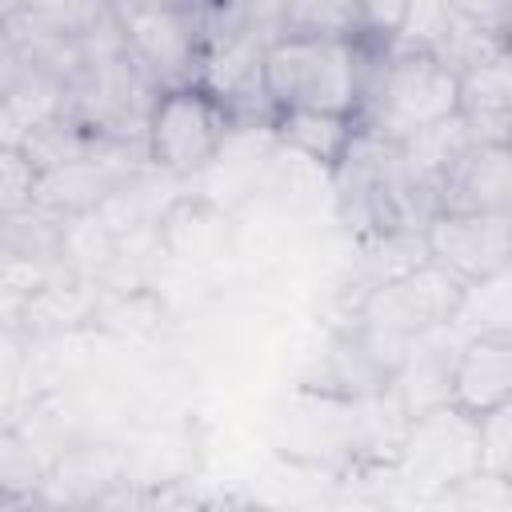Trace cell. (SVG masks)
<instances>
[{
    "instance_id": "11",
    "label": "cell",
    "mask_w": 512,
    "mask_h": 512,
    "mask_svg": "<svg viewBox=\"0 0 512 512\" xmlns=\"http://www.w3.org/2000/svg\"><path fill=\"white\" fill-rule=\"evenodd\" d=\"M272 136L280 144H288L296 156L320 164V168H336L348 148L360 136V120L352 112H320V108H284L272 116Z\"/></svg>"
},
{
    "instance_id": "10",
    "label": "cell",
    "mask_w": 512,
    "mask_h": 512,
    "mask_svg": "<svg viewBox=\"0 0 512 512\" xmlns=\"http://www.w3.org/2000/svg\"><path fill=\"white\" fill-rule=\"evenodd\" d=\"M156 240L184 264H208L232 244V216L212 196H180L156 220Z\"/></svg>"
},
{
    "instance_id": "12",
    "label": "cell",
    "mask_w": 512,
    "mask_h": 512,
    "mask_svg": "<svg viewBox=\"0 0 512 512\" xmlns=\"http://www.w3.org/2000/svg\"><path fill=\"white\" fill-rule=\"evenodd\" d=\"M280 32L300 36H360L356 24V0H284Z\"/></svg>"
},
{
    "instance_id": "4",
    "label": "cell",
    "mask_w": 512,
    "mask_h": 512,
    "mask_svg": "<svg viewBox=\"0 0 512 512\" xmlns=\"http://www.w3.org/2000/svg\"><path fill=\"white\" fill-rule=\"evenodd\" d=\"M464 288H468V280H460L452 268L424 256L416 268L364 292L356 300V320H360V328H368L376 336L412 344L416 336H428V332H440L452 324V316L464 300Z\"/></svg>"
},
{
    "instance_id": "5",
    "label": "cell",
    "mask_w": 512,
    "mask_h": 512,
    "mask_svg": "<svg viewBox=\"0 0 512 512\" xmlns=\"http://www.w3.org/2000/svg\"><path fill=\"white\" fill-rule=\"evenodd\" d=\"M128 56L160 88L192 84L204 48V12L180 8L172 0H132L116 8Z\"/></svg>"
},
{
    "instance_id": "3",
    "label": "cell",
    "mask_w": 512,
    "mask_h": 512,
    "mask_svg": "<svg viewBox=\"0 0 512 512\" xmlns=\"http://www.w3.org/2000/svg\"><path fill=\"white\" fill-rule=\"evenodd\" d=\"M232 128V112L196 80L160 88L144 116V160L168 176H200L224 136Z\"/></svg>"
},
{
    "instance_id": "13",
    "label": "cell",
    "mask_w": 512,
    "mask_h": 512,
    "mask_svg": "<svg viewBox=\"0 0 512 512\" xmlns=\"http://www.w3.org/2000/svg\"><path fill=\"white\" fill-rule=\"evenodd\" d=\"M476 456L480 472L512 480V400L476 416Z\"/></svg>"
},
{
    "instance_id": "23",
    "label": "cell",
    "mask_w": 512,
    "mask_h": 512,
    "mask_svg": "<svg viewBox=\"0 0 512 512\" xmlns=\"http://www.w3.org/2000/svg\"><path fill=\"white\" fill-rule=\"evenodd\" d=\"M0 32H4V12H0Z\"/></svg>"
},
{
    "instance_id": "20",
    "label": "cell",
    "mask_w": 512,
    "mask_h": 512,
    "mask_svg": "<svg viewBox=\"0 0 512 512\" xmlns=\"http://www.w3.org/2000/svg\"><path fill=\"white\" fill-rule=\"evenodd\" d=\"M28 60H24V52L16 48V40L8 36V32H0V100H8L12 96V88L28 76Z\"/></svg>"
},
{
    "instance_id": "9",
    "label": "cell",
    "mask_w": 512,
    "mask_h": 512,
    "mask_svg": "<svg viewBox=\"0 0 512 512\" xmlns=\"http://www.w3.org/2000/svg\"><path fill=\"white\" fill-rule=\"evenodd\" d=\"M512 400V332H472L448 360V404L480 416Z\"/></svg>"
},
{
    "instance_id": "19",
    "label": "cell",
    "mask_w": 512,
    "mask_h": 512,
    "mask_svg": "<svg viewBox=\"0 0 512 512\" xmlns=\"http://www.w3.org/2000/svg\"><path fill=\"white\" fill-rule=\"evenodd\" d=\"M452 16L508 36V0H452Z\"/></svg>"
},
{
    "instance_id": "6",
    "label": "cell",
    "mask_w": 512,
    "mask_h": 512,
    "mask_svg": "<svg viewBox=\"0 0 512 512\" xmlns=\"http://www.w3.org/2000/svg\"><path fill=\"white\" fill-rule=\"evenodd\" d=\"M396 468L428 488L432 496L444 492L448 484L480 472V456H476V416L444 404H432L416 416H408L404 436H400V452H396Z\"/></svg>"
},
{
    "instance_id": "1",
    "label": "cell",
    "mask_w": 512,
    "mask_h": 512,
    "mask_svg": "<svg viewBox=\"0 0 512 512\" xmlns=\"http://www.w3.org/2000/svg\"><path fill=\"white\" fill-rule=\"evenodd\" d=\"M460 112L456 68L428 48H376L356 120L376 140L400 144Z\"/></svg>"
},
{
    "instance_id": "18",
    "label": "cell",
    "mask_w": 512,
    "mask_h": 512,
    "mask_svg": "<svg viewBox=\"0 0 512 512\" xmlns=\"http://www.w3.org/2000/svg\"><path fill=\"white\" fill-rule=\"evenodd\" d=\"M220 12H228L240 24H256V28H276L280 32V12L284 0H216Z\"/></svg>"
},
{
    "instance_id": "22",
    "label": "cell",
    "mask_w": 512,
    "mask_h": 512,
    "mask_svg": "<svg viewBox=\"0 0 512 512\" xmlns=\"http://www.w3.org/2000/svg\"><path fill=\"white\" fill-rule=\"evenodd\" d=\"M0 4H4V12H16V8H28L32 0H0Z\"/></svg>"
},
{
    "instance_id": "2",
    "label": "cell",
    "mask_w": 512,
    "mask_h": 512,
    "mask_svg": "<svg viewBox=\"0 0 512 512\" xmlns=\"http://www.w3.org/2000/svg\"><path fill=\"white\" fill-rule=\"evenodd\" d=\"M380 44L348 36H300L276 32L264 48V96L272 116L284 108L352 112L360 108L364 76Z\"/></svg>"
},
{
    "instance_id": "17",
    "label": "cell",
    "mask_w": 512,
    "mask_h": 512,
    "mask_svg": "<svg viewBox=\"0 0 512 512\" xmlns=\"http://www.w3.org/2000/svg\"><path fill=\"white\" fill-rule=\"evenodd\" d=\"M404 16H408V0H356V24H360V40L392 48L404 32Z\"/></svg>"
},
{
    "instance_id": "16",
    "label": "cell",
    "mask_w": 512,
    "mask_h": 512,
    "mask_svg": "<svg viewBox=\"0 0 512 512\" xmlns=\"http://www.w3.org/2000/svg\"><path fill=\"white\" fill-rule=\"evenodd\" d=\"M452 24V0H408L404 32L392 48H436Z\"/></svg>"
},
{
    "instance_id": "15",
    "label": "cell",
    "mask_w": 512,
    "mask_h": 512,
    "mask_svg": "<svg viewBox=\"0 0 512 512\" xmlns=\"http://www.w3.org/2000/svg\"><path fill=\"white\" fill-rule=\"evenodd\" d=\"M440 504H456V508H484V512H508L512 508V480L492 476V472H472L456 484H448L444 492H436Z\"/></svg>"
},
{
    "instance_id": "7",
    "label": "cell",
    "mask_w": 512,
    "mask_h": 512,
    "mask_svg": "<svg viewBox=\"0 0 512 512\" xmlns=\"http://www.w3.org/2000/svg\"><path fill=\"white\" fill-rule=\"evenodd\" d=\"M420 236L428 260L468 284L504 272L512 260V212H436Z\"/></svg>"
},
{
    "instance_id": "14",
    "label": "cell",
    "mask_w": 512,
    "mask_h": 512,
    "mask_svg": "<svg viewBox=\"0 0 512 512\" xmlns=\"http://www.w3.org/2000/svg\"><path fill=\"white\" fill-rule=\"evenodd\" d=\"M40 188V168L24 152V144H4L0 148V216H12L36 200Z\"/></svg>"
},
{
    "instance_id": "8",
    "label": "cell",
    "mask_w": 512,
    "mask_h": 512,
    "mask_svg": "<svg viewBox=\"0 0 512 512\" xmlns=\"http://www.w3.org/2000/svg\"><path fill=\"white\" fill-rule=\"evenodd\" d=\"M436 212H512V144L468 140L440 172Z\"/></svg>"
},
{
    "instance_id": "21",
    "label": "cell",
    "mask_w": 512,
    "mask_h": 512,
    "mask_svg": "<svg viewBox=\"0 0 512 512\" xmlns=\"http://www.w3.org/2000/svg\"><path fill=\"white\" fill-rule=\"evenodd\" d=\"M172 4H180V8H192V12H204V8H212L216 0H172Z\"/></svg>"
}]
</instances>
